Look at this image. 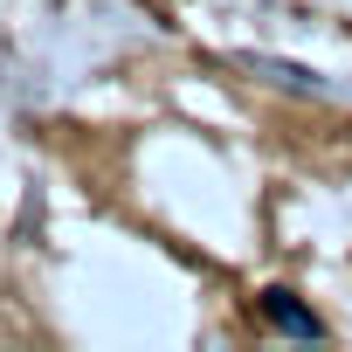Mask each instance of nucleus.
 Wrapping results in <instances>:
<instances>
[{
    "mask_svg": "<svg viewBox=\"0 0 352 352\" xmlns=\"http://www.w3.org/2000/svg\"><path fill=\"white\" fill-rule=\"evenodd\" d=\"M263 311H270L283 331H297V338H318V331H324V324H318V318H311V311H304L290 290H270V297H263Z\"/></svg>",
    "mask_w": 352,
    "mask_h": 352,
    "instance_id": "nucleus-1",
    "label": "nucleus"
}]
</instances>
